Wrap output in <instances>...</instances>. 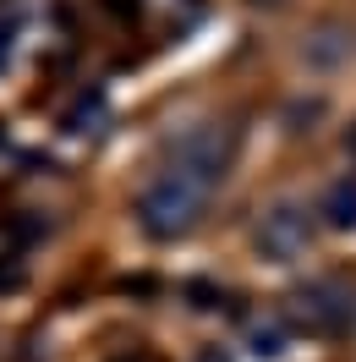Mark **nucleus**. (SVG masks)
<instances>
[{
    "label": "nucleus",
    "mask_w": 356,
    "mask_h": 362,
    "mask_svg": "<svg viewBox=\"0 0 356 362\" xmlns=\"http://www.w3.org/2000/svg\"><path fill=\"white\" fill-rule=\"evenodd\" d=\"M252 351H258V357H280V351H285V329H280V324H258V329H252Z\"/></svg>",
    "instance_id": "0eeeda50"
},
{
    "label": "nucleus",
    "mask_w": 356,
    "mask_h": 362,
    "mask_svg": "<svg viewBox=\"0 0 356 362\" xmlns=\"http://www.w3.org/2000/svg\"><path fill=\"white\" fill-rule=\"evenodd\" d=\"M225 165H230V137H225L220 127H192V132L176 137V148H170V165H165V170L198 181L203 192H214V181L225 176Z\"/></svg>",
    "instance_id": "f03ea898"
},
{
    "label": "nucleus",
    "mask_w": 356,
    "mask_h": 362,
    "mask_svg": "<svg viewBox=\"0 0 356 362\" xmlns=\"http://www.w3.org/2000/svg\"><path fill=\"white\" fill-rule=\"evenodd\" d=\"M11 33H17V6L0 0V55H6V45H11Z\"/></svg>",
    "instance_id": "1a4fd4ad"
},
{
    "label": "nucleus",
    "mask_w": 356,
    "mask_h": 362,
    "mask_svg": "<svg viewBox=\"0 0 356 362\" xmlns=\"http://www.w3.org/2000/svg\"><path fill=\"white\" fill-rule=\"evenodd\" d=\"M324 220L334 230H351L356 226V176H340L329 187V198H324Z\"/></svg>",
    "instance_id": "39448f33"
},
{
    "label": "nucleus",
    "mask_w": 356,
    "mask_h": 362,
    "mask_svg": "<svg viewBox=\"0 0 356 362\" xmlns=\"http://www.w3.org/2000/svg\"><path fill=\"white\" fill-rule=\"evenodd\" d=\"M203 192L198 181H186L176 176V170H159L143 192H137V226L148 230V236H181V230H192L198 226V214H203Z\"/></svg>",
    "instance_id": "f257e3e1"
},
{
    "label": "nucleus",
    "mask_w": 356,
    "mask_h": 362,
    "mask_svg": "<svg viewBox=\"0 0 356 362\" xmlns=\"http://www.w3.org/2000/svg\"><path fill=\"white\" fill-rule=\"evenodd\" d=\"M351 154H356V132H351Z\"/></svg>",
    "instance_id": "f8f14e48"
},
{
    "label": "nucleus",
    "mask_w": 356,
    "mask_h": 362,
    "mask_svg": "<svg viewBox=\"0 0 356 362\" xmlns=\"http://www.w3.org/2000/svg\"><path fill=\"white\" fill-rule=\"evenodd\" d=\"M99 110H105V99L93 93V99H83V105H77V110L66 115V127H71V132H83V121H93V115H99Z\"/></svg>",
    "instance_id": "6e6552de"
},
{
    "label": "nucleus",
    "mask_w": 356,
    "mask_h": 362,
    "mask_svg": "<svg viewBox=\"0 0 356 362\" xmlns=\"http://www.w3.org/2000/svg\"><path fill=\"white\" fill-rule=\"evenodd\" d=\"M345 55H351V33H345V28H324V33L307 45V61H312V66H340Z\"/></svg>",
    "instance_id": "423d86ee"
},
{
    "label": "nucleus",
    "mask_w": 356,
    "mask_h": 362,
    "mask_svg": "<svg viewBox=\"0 0 356 362\" xmlns=\"http://www.w3.org/2000/svg\"><path fill=\"white\" fill-rule=\"evenodd\" d=\"M296 302H302V318H307L312 329H334V324H345V302H329V286H312V291H302Z\"/></svg>",
    "instance_id": "20e7f679"
},
{
    "label": "nucleus",
    "mask_w": 356,
    "mask_h": 362,
    "mask_svg": "<svg viewBox=\"0 0 356 362\" xmlns=\"http://www.w3.org/2000/svg\"><path fill=\"white\" fill-rule=\"evenodd\" d=\"M198 362H225V357H220V351H203V357H198Z\"/></svg>",
    "instance_id": "9b49d317"
},
{
    "label": "nucleus",
    "mask_w": 356,
    "mask_h": 362,
    "mask_svg": "<svg viewBox=\"0 0 356 362\" xmlns=\"http://www.w3.org/2000/svg\"><path fill=\"white\" fill-rule=\"evenodd\" d=\"M17 286H23V269H17V264H6V269H0V291H17Z\"/></svg>",
    "instance_id": "9d476101"
},
{
    "label": "nucleus",
    "mask_w": 356,
    "mask_h": 362,
    "mask_svg": "<svg viewBox=\"0 0 356 362\" xmlns=\"http://www.w3.org/2000/svg\"><path fill=\"white\" fill-rule=\"evenodd\" d=\"M307 242H312L307 209L280 204V209H268L263 220H258V252L274 258V264H285V258H296V252H307Z\"/></svg>",
    "instance_id": "7ed1b4c3"
}]
</instances>
